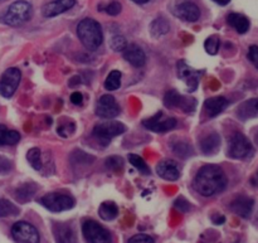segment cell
<instances>
[{
    "mask_svg": "<svg viewBox=\"0 0 258 243\" xmlns=\"http://www.w3.org/2000/svg\"><path fill=\"white\" fill-rule=\"evenodd\" d=\"M256 144L258 145V131H257V134H256Z\"/></svg>",
    "mask_w": 258,
    "mask_h": 243,
    "instance_id": "cell-48",
    "label": "cell"
},
{
    "mask_svg": "<svg viewBox=\"0 0 258 243\" xmlns=\"http://www.w3.org/2000/svg\"><path fill=\"white\" fill-rule=\"evenodd\" d=\"M221 149V136L217 133L209 134L201 141V150L206 155H214Z\"/></svg>",
    "mask_w": 258,
    "mask_h": 243,
    "instance_id": "cell-22",
    "label": "cell"
},
{
    "mask_svg": "<svg viewBox=\"0 0 258 243\" xmlns=\"http://www.w3.org/2000/svg\"><path fill=\"white\" fill-rule=\"evenodd\" d=\"M227 22L232 28L237 30L239 34H244L249 29V20L244 15L238 14V13H231L227 17Z\"/></svg>",
    "mask_w": 258,
    "mask_h": 243,
    "instance_id": "cell-23",
    "label": "cell"
},
{
    "mask_svg": "<svg viewBox=\"0 0 258 243\" xmlns=\"http://www.w3.org/2000/svg\"><path fill=\"white\" fill-rule=\"evenodd\" d=\"M193 187L203 197H212L221 193L227 187L226 173L221 166L213 164L202 166L194 178Z\"/></svg>",
    "mask_w": 258,
    "mask_h": 243,
    "instance_id": "cell-1",
    "label": "cell"
},
{
    "mask_svg": "<svg viewBox=\"0 0 258 243\" xmlns=\"http://www.w3.org/2000/svg\"><path fill=\"white\" fill-rule=\"evenodd\" d=\"M256 179H257V181H254V183H256V186H258V173H257V175H256Z\"/></svg>",
    "mask_w": 258,
    "mask_h": 243,
    "instance_id": "cell-49",
    "label": "cell"
},
{
    "mask_svg": "<svg viewBox=\"0 0 258 243\" xmlns=\"http://www.w3.org/2000/svg\"><path fill=\"white\" fill-rule=\"evenodd\" d=\"M77 35L82 44L90 50H96L103 42V33L100 23L91 18L81 20L77 27Z\"/></svg>",
    "mask_w": 258,
    "mask_h": 243,
    "instance_id": "cell-2",
    "label": "cell"
},
{
    "mask_svg": "<svg viewBox=\"0 0 258 243\" xmlns=\"http://www.w3.org/2000/svg\"><path fill=\"white\" fill-rule=\"evenodd\" d=\"M12 236L17 243H40L37 228L28 222H17L12 227Z\"/></svg>",
    "mask_w": 258,
    "mask_h": 243,
    "instance_id": "cell-7",
    "label": "cell"
},
{
    "mask_svg": "<svg viewBox=\"0 0 258 243\" xmlns=\"http://www.w3.org/2000/svg\"><path fill=\"white\" fill-rule=\"evenodd\" d=\"M10 170V163L7 160V159L0 158V173H7V171Z\"/></svg>",
    "mask_w": 258,
    "mask_h": 243,
    "instance_id": "cell-43",
    "label": "cell"
},
{
    "mask_svg": "<svg viewBox=\"0 0 258 243\" xmlns=\"http://www.w3.org/2000/svg\"><path fill=\"white\" fill-rule=\"evenodd\" d=\"M20 140V134L9 130L5 125H0V145H15Z\"/></svg>",
    "mask_w": 258,
    "mask_h": 243,
    "instance_id": "cell-26",
    "label": "cell"
},
{
    "mask_svg": "<svg viewBox=\"0 0 258 243\" xmlns=\"http://www.w3.org/2000/svg\"><path fill=\"white\" fill-rule=\"evenodd\" d=\"M164 103L169 108H180L184 112H193L197 107V100L190 96H184L176 92L175 90H171L166 92L164 97Z\"/></svg>",
    "mask_w": 258,
    "mask_h": 243,
    "instance_id": "cell-8",
    "label": "cell"
},
{
    "mask_svg": "<svg viewBox=\"0 0 258 243\" xmlns=\"http://www.w3.org/2000/svg\"><path fill=\"white\" fill-rule=\"evenodd\" d=\"M126 131V126L118 121H108V123L98 124L93 128V136L97 139L98 143L103 146L108 145L113 138L122 135Z\"/></svg>",
    "mask_w": 258,
    "mask_h": 243,
    "instance_id": "cell-4",
    "label": "cell"
},
{
    "mask_svg": "<svg viewBox=\"0 0 258 243\" xmlns=\"http://www.w3.org/2000/svg\"><path fill=\"white\" fill-rule=\"evenodd\" d=\"M71 102L75 105H82L83 102V95L81 92H73L71 95Z\"/></svg>",
    "mask_w": 258,
    "mask_h": 243,
    "instance_id": "cell-42",
    "label": "cell"
},
{
    "mask_svg": "<svg viewBox=\"0 0 258 243\" xmlns=\"http://www.w3.org/2000/svg\"><path fill=\"white\" fill-rule=\"evenodd\" d=\"M123 58L134 67H143L146 63L145 52L138 44H127L123 50Z\"/></svg>",
    "mask_w": 258,
    "mask_h": 243,
    "instance_id": "cell-18",
    "label": "cell"
},
{
    "mask_svg": "<svg viewBox=\"0 0 258 243\" xmlns=\"http://www.w3.org/2000/svg\"><path fill=\"white\" fill-rule=\"evenodd\" d=\"M143 124L146 129L154 131V133H168V131L176 128L178 121L174 117L164 118L163 112H158L153 117L148 118V120H144Z\"/></svg>",
    "mask_w": 258,
    "mask_h": 243,
    "instance_id": "cell-11",
    "label": "cell"
},
{
    "mask_svg": "<svg viewBox=\"0 0 258 243\" xmlns=\"http://www.w3.org/2000/svg\"><path fill=\"white\" fill-rule=\"evenodd\" d=\"M33 8L32 4L25 0L14 2L4 15V23L10 27H20L32 18Z\"/></svg>",
    "mask_w": 258,
    "mask_h": 243,
    "instance_id": "cell-3",
    "label": "cell"
},
{
    "mask_svg": "<svg viewBox=\"0 0 258 243\" xmlns=\"http://www.w3.org/2000/svg\"><path fill=\"white\" fill-rule=\"evenodd\" d=\"M174 14L185 22H197L201 17V10L191 2H181L174 9Z\"/></svg>",
    "mask_w": 258,
    "mask_h": 243,
    "instance_id": "cell-13",
    "label": "cell"
},
{
    "mask_svg": "<svg viewBox=\"0 0 258 243\" xmlns=\"http://www.w3.org/2000/svg\"><path fill=\"white\" fill-rule=\"evenodd\" d=\"M248 59L251 60L252 65L258 70V47L257 45H251L248 49Z\"/></svg>",
    "mask_w": 258,
    "mask_h": 243,
    "instance_id": "cell-41",
    "label": "cell"
},
{
    "mask_svg": "<svg viewBox=\"0 0 258 243\" xmlns=\"http://www.w3.org/2000/svg\"><path fill=\"white\" fill-rule=\"evenodd\" d=\"M39 202L44 208H47L50 212H54V213L72 209L76 204L75 199L72 197L68 196V194L60 193L45 194L44 197L39 199Z\"/></svg>",
    "mask_w": 258,
    "mask_h": 243,
    "instance_id": "cell-6",
    "label": "cell"
},
{
    "mask_svg": "<svg viewBox=\"0 0 258 243\" xmlns=\"http://www.w3.org/2000/svg\"><path fill=\"white\" fill-rule=\"evenodd\" d=\"M98 214L103 221H112L118 216V207L113 202H103L98 208Z\"/></svg>",
    "mask_w": 258,
    "mask_h": 243,
    "instance_id": "cell-27",
    "label": "cell"
},
{
    "mask_svg": "<svg viewBox=\"0 0 258 243\" xmlns=\"http://www.w3.org/2000/svg\"><path fill=\"white\" fill-rule=\"evenodd\" d=\"M169 30H170V25L164 17L156 18L150 24V33L154 38H160L168 34Z\"/></svg>",
    "mask_w": 258,
    "mask_h": 243,
    "instance_id": "cell-24",
    "label": "cell"
},
{
    "mask_svg": "<svg viewBox=\"0 0 258 243\" xmlns=\"http://www.w3.org/2000/svg\"><path fill=\"white\" fill-rule=\"evenodd\" d=\"M173 151L179 156V158L186 159L189 156L193 155V148L189 145L188 143H184V141H178L176 144L173 145Z\"/></svg>",
    "mask_w": 258,
    "mask_h": 243,
    "instance_id": "cell-32",
    "label": "cell"
},
{
    "mask_svg": "<svg viewBox=\"0 0 258 243\" xmlns=\"http://www.w3.org/2000/svg\"><path fill=\"white\" fill-rule=\"evenodd\" d=\"M229 105L228 100L223 96H216V97H211L204 102V110H206L207 115L209 117H216L219 113L223 112Z\"/></svg>",
    "mask_w": 258,
    "mask_h": 243,
    "instance_id": "cell-19",
    "label": "cell"
},
{
    "mask_svg": "<svg viewBox=\"0 0 258 243\" xmlns=\"http://www.w3.org/2000/svg\"><path fill=\"white\" fill-rule=\"evenodd\" d=\"M53 233L57 243H77L76 233L68 224L58 223L53 227Z\"/></svg>",
    "mask_w": 258,
    "mask_h": 243,
    "instance_id": "cell-20",
    "label": "cell"
},
{
    "mask_svg": "<svg viewBox=\"0 0 258 243\" xmlns=\"http://www.w3.org/2000/svg\"><path fill=\"white\" fill-rule=\"evenodd\" d=\"M76 128H75V124H63V125H60L59 128H57V133L59 134L62 138H67L68 135H71V134L75 133Z\"/></svg>",
    "mask_w": 258,
    "mask_h": 243,
    "instance_id": "cell-37",
    "label": "cell"
},
{
    "mask_svg": "<svg viewBox=\"0 0 258 243\" xmlns=\"http://www.w3.org/2000/svg\"><path fill=\"white\" fill-rule=\"evenodd\" d=\"M213 2L217 3V4H219V5H227L229 2H231V0H213Z\"/></svg>",
    "mask_w": 258,
    "mask_h": 243,
    "instance_id": "cell-46",
    "label": "cell"
},
{
    "mask_svg": "<svg viewBox=\"0 0 258 243\" xmlns=\"http://www.w3.org/2000/svg\"><path fill=\"white\" fill-rule=\"evenodd\" d=\"M27 160L29 161L30 166L35 170H42L43 168V160H42V153L40 149L32 148L27 153Z\"/></svg>",
    "mask_w": 258,
    "mask_h": 243,
    "instance_id": "cell-28",
    "label": "cell"
},
{
    "mask_svg": "<svg viewBox=\"0 0 258 243\" xmlns=\"http://www.w3.org/2000/svg\"><path fill=\"white\" fill-rule=\"evenodd\" d=\"M156 174L164 180L175 181L180 178V170L178 168V164L174 160L166 159V160L160 161L156 166Z\"/></svg>",
    "mask_w": 258,
    "mask_h": 243,
    "instance_id": "cell-14",
    "label": "cell"
},
{
    "mask_svg": "<svg viewBox=\"0 0 258 243\" xmlns=\"http://www.w3.org/2000/svg\"><path fill=\"white\" fill-rule=\"evenodd\" d=\"M128 243H155V241L148 234H136L128 239Z\"/></svg>",
    "mask_w": 258,
    "mask_h": 243,
    "instance_id": "cell-39",
    "label": "cell"
},
{
    "mask_svg": "<svg viewBox=\"0 0 258 243\" xmlns=\"http://www.w3.org/2000/svg\"><path fill=\"white\" fill-rule=\"evenodd\" d=\"M219 47H221V39H219L218 35H211L209 38H207L206 43H204V48L212 55L218 53Z\"/></svg>",
    "mask_w": 258,
    "mask_h": 243,
    "instance_id": "cell-33",
    "label": "cell"
},
{
    "mask_svg": "<svg viewBox=\"0 0 258 243\" xmlns=\"http://www.w3.org/2000/svg\"><path fill=\"white\" fill-rule=\"evenodd\" d=\"M237 116L243 121L258 117V97L242 102L237 108Z\"/></svg>",
    "mask_w": 258,
    "mask_h": 243,
    "instance_id": "cell-21",
    "label": "cell"
},
{
    "mask_svg": "<svg viewBox=\"0 0 258 243\" xmlns=\"http://www.w3.org/2000/svg\"><path fill=\"white\" fill-rule=\"evenodd\" d=\"M128 161H130L131 165H133L134 168L138 169L140 173L145 174V175L150 174V168H149V165L145 163V160H144L141 156L138 155V154H130V155H128Z\"/></svg>",
    "mask_w": 258,
    "mask_h": 243,
    "instance_id": "cell-31",
    "label": "cell"
},
{
    "mask_svg": "<svg viewBox=\"0 0 258 243\" xmlns=\"http://www.w3.org/2000/svg\"><path fill=\"white\" fill-rule=\"evenodd\" d=\"M76 4V0H53L43 7L42 13L45 18H54L70 10Z\"/></svg>",
    "mask_w": 258,
    "mask_h": 243,
    "instance_id": "cell-17",
    "label": "cell"
},
{
    "mask_svg": "<svg viewBox=\"0 0 258 243\" xmlns=\"http://www.w3.org/2000/svg\"><path fill=\"white\" fill-rule=\"evenodd\" d=\"M133 2H135L136 4H146L149 3V0H133Z\"/></svg>",
    "mask_w": 258,
    "mask_h": 243,
    "instance_id": "cell-47",
    "label": "cell"
},
{
    "mask_svg": "<svg viewBox=\"0 0 258 243\" xmlns=\"http://www.w3.org/2000/svg\"><path fill=\"white\" fill-rule=\"evenodd\" d=\"M110 45L115 52H123L125 48L127 47V40H126L122 35H115V37H112V39H111Z\"/></svg>",
    "mask_w": 258,
    "mask_h": 243,
    "instance_id": "cell-35",
    "label": "cell"
},
{
    "mask_svg": "<svg viewBox=\"0 0 258 243\" xmlns=\"http://www.w3.org/2000/svg\"><path fill=\"white\" fill-rule=\"evenodd\" d=\"M174 207H175L176 209H179L180 212H183V213H186V212L190 211V204H189V202L185 201L184 198H181V197L174 202Z\"/></svg>",
    "mask_w": 258,
    "mask_h": 243,
    "instance_id": "cell-40",
    "label": "cell"
},
{
    "mask_svg": "<svg viewBox=\"0 0 258 243\" xmlns=\"http://www.w3.org/2000/svg\"><path fill=\"white\" fill-rule=\"evenodd\" d=\"M201 73L198 71L193 70L191 67H189L184 60L178 62V77L180 80L185 81L186 85H188L189 91H196L198 87V81Z\"/></svg>",
    "mask_w": 258,
    "mask_h": 243,
    "instance_id": "cell-15",
    "label": "cell"
},
{
    "mask_svg": "<svg viewBox=\"0 0 258 243\" xmlns=\"http://www.w3.org/2000/svg\"><path fill=\"white\" fill-rule=\"evenodd\" d=\"M212 221H213L214 224H223L224 222H226V217L222 216V214H214L213 217H212Z\"/></svg>",
    "mask_w": 258,
    "mask_h": 243,
    "instance_id": "cell-44",
    "label": "cell"
},
{
    "mask_svg": "<svg viewBox=\"0 0 258 243\" xmlns=\"http://www.w3.org/2000/svg\"><path fill=\"white\" fill-rule=\"evenodd\" d=\"M95 160V158L83 151H76L72 155V161L75 164H91Z\"/></svg>",
    "mask_w": 258,
    "mask_h": 243,
    "instance_id": "cell-36",
    "label": "cell"
},
{
    "mask_svg": "<svg viewBox=\"0 0 258 243\" xmlns=\"http://www.w3.org/2000/svg\"><path fill=\"white\" fill-rule=\"evenodd\" d=\"M20 80H22V73L18 68H8L0 78V95L5 98L12 97L19 86Z\"/></svg>",
    "mask_w": 258,
    "mask_h": 243,
    "instance_id": "cell-9",
    "label": "cell"
},
{
    "mask_svg": "<svg viewBox=\"0 0 258 243\" xmlns=\"http://www.w3.org/2000/svg\"><path fill=\"white\" fill-rule=\"evenodd\" d=\"M106 166H107L110 170H112L113 173H121L123 169V160L120 156H110L108 159H106Z\"/></svg>",
    "mask_w": 258,
    "mask_h": 243,
    "instance_id": "cell-34",
    "label": "cell"
},
{
    "mask_svg": "<svg viewBox=\"0 0 258 243\" xmlns=\"http://www.w3.org/2000/svg\"><path fill=\"white\" fill-rule=\"evenodd\" d=\"M82 232L88 243H111V234L107 229L95 221H86L82 224Z\"/></svg>",
    "mask_w": 258,
    "mask_h": 243,
    "instance_id": "cell-10",
    "label": "cell"
},
{
    "mask_svg": "<svg viewBox=\"0 0 258 243\" xmlns=\"http://www.w3.org/2000/svg\"><path fill=\"white\" fill-rule=\"evenodd\" d=\"M19 214V208L8 199H0V218L4 217H13Z\"/></svg>",
    "mask_w": 258,
    "mask_h": 243,
    "instance_id": "cell-29",
    "label": "cell"
},
{
    "mask_svg": "<svg viewBox=\"0 0 258 243\" xmlns=\"http://www.w3.org/2000/svg\"><path fill=\"white\" fill-rule=\"evenodd\" d=\"M35 192H37V186L33 183H25L20 186L19 188L15 191V198L20 202V203H27L30 199L34 197Z\"/></svg>",
    "mask_w": 258,
    "mask_h": 243,
    "instance_id": "cell-25",
    "label": "cell"
},
{
    "mask_svg": "<svg viewBox=\"0 0 258 243\" xmlns=\"http://www.w3.org/2000/svg\"><path fill=\"white\" fill-rule=\"evenodd\" d=\"M121 86V72L120 71H112L107 76L105 81V88L107 91H116Z\"/></svg>",
    "mask_w": 258,
    "mask_h": 243,
    "instance_id": "cell-30",
    "label": "cell"
},
{
    "mask_svg": "<svg viewBox=\"0 0 258 243\" xmlns=\"http://www.w3.org/2000/svg\"><path fill=\"white\" fill-rule=\"evenodd\" d=\"M80 77H78V76H76V77H73L72 80L70 81V87H75V86H77V85H80Z\"/></svg>",
    "mask_w": 258,
    "mask_h": 243,
    "instance_id": "cell-45",
    "label": "cell"
},
{
    "mask_svg": "<svg viewBox=\"0 0 258 243\" xmlns=\"http://www.w3.org/2000/svg\"><path fill=\"white\" fill-rule=\"evenodd\" d=\"M254 207V201L247 196H239L231 203L232 212L242 218H249Z\"/></svg>",
    "mask_w": 258,
    "mask_h": 243,
    "instance_id": "cell-16",
    "label": "cell"
},
{
    "mask_svg": "<svg viewBox=\"0 0 258 243\" xmlns=\"http://www.w3.org/2000/svg\"><path fill=\"white\" fill-rule=\"evenodd\" d=\"M120 113V106L112 95H103L96 105V115L102 118H113Z\"/></svg>",
    "mask_w": 258,
    "mask_h": 243,
    "instance_id": "cell-12",
    "label": "cell"
},
{
    "mask_svg": "<svg viewBox=\"0 0 258 243\" xmlns=\"http://www.w3.org/2000/svg\"><path fill=\"white\" fill-rule=\"evenodd\" d=\"M254 154L251 141L241 133H236L229 140L228 156L233 159H249Z\"/></svg>",
    "mask_w": 258,
    "mask_h": 243,
    "instance_id": "cell-5",
    "label": "cell"
},
{
    "mask_svg": "<svg viewBox=\"0 0 258 243\" xmlns=\"http://www.w3.org/2000/svg\"><path fill=\"white\" fill-rule=\"evenodd\" d=\"M121 9H122V7H121L120 3H118V2H111L110 4H108L107 7L105 8V12L107 13L108 15H112V17H115V15L120 14Z\"/></svg>",
    "mask_w": 258,
    "mask_h": 243,
    "instance_id": "cell-38",
    "label": "cell"
}]
</instances>
